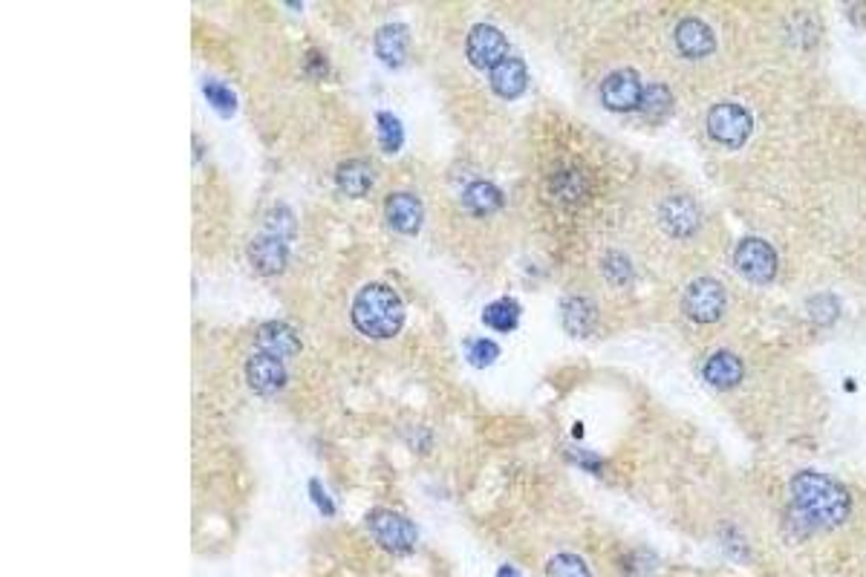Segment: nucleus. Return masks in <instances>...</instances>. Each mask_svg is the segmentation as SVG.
Returning <instances> with one entry per match:
<instances>
[{
	"mask_svg": "<svg viewBox=\"0 0 866 577\" xmlns=\"http://www.w3.org/2000/svg\"><path fill=\"white\" fill-rule=\"evenodd\" d=\"M852 497L844 485L826 474L803 470L791 479V517L805 531H835L846 523Z\"/></svg>",
	"mask_w": 866,
	"mask_h": 577,
	"instance_id": "obj_1",
	"label": "nucleus"
},
{
	"mask_svg": "<svg viewBox=\"0 0 866 577\" xmlns=\"http://www.w3.org/2000/svg\"><path fill=\"white\" fill-rule=\"evenodd\" d=\"M405 303L402 295L387 284H368L361 286L359 295L353 300L350 309V321L361 335H368L373 341H384L399 335V330L405 326Z\"/></svg>",
	"mask_w": 866,
	"mask_h": 577,
	"instance_id": "obj_2",
	"label": "nucleus"
},
{
	"mask_svg": "<svg viewBox=\"0 0 866 577\" xmlns=\"http://www.w3.org/2000/svg\"><path fill=\"white\" fill-rule=\"evenodd\" d=\"M546 193L558 202L560 208H581L590 200V170L575 159H560L549 165L544 177Z\"/></svg>",
	"mask_w": 866,
	"mask_h": 577,
	"instance_id": "obj_3",
	"label": "nucleus"
},
{
	"mask_svg": "<svg viewBox=\"0 0 866 577\" xmlns=\"http://www.w3.org/2000/svg\"><path fill=\"white\" fill-rule=\"evenodd\" d=\"M368 531L373 534V540H376L379 546H382L387 554H393V557H405V554L414 552L416 546L414 525L407 523L402 514H396V511H387V508L370 511Z\"/></svg>",
	"mask_w": 866,
	"mask_h": 577,
	"instance_id": "obj_4",
	"label": "nucleus"
},
{
	"mask_svg": "<svg viewBox=\"0 0 866 577\" xmlns=\"http://www.w3.org/2000/svg\"><path fill=\"white\" fill-rule=\"evenodd\" d=\"M752 113L731 101H722L708 113V136L725 147L745 145V138L752 136Z\"/></svg>",
	"mask_w": 866,
	"mask_h": 577,
	"instance_id": "obj_5",
	"label": "nucleus"
},
{
	"mask_svg": "<svg viewBox=\"0 0 866 577\" xmlns=\"http://www.w3.org/2000/svg\"><path fill=\"white\" fill-rule=\"evenodd\" d=\"M465 55L476 69L491 73L503 58H508L506 35H503V30H497L494 23H476V26H471V32H468Z\"/></svg>",
	"mask_w": 866,
	"mask_h": 577,
	"instance_id": "obj_6",
	"label": "nucleus"
},
{
	"mask_svg": "<svg viewBox=\"0 0 866 577\" xmlns=\"http://www.w3.org/2000/svg\"><path fill=\"white\" fill-rule=\"evenodd\" d=\"M642 96H645V87H642V78H638L636 69L622 67L610 73L601 85V101H604L606 110H615V113H633V110L642 108Z\"/></svg>",
	"mask_w": 866,
	"mask_h": 577,
	"instance_id": "obj_7",
	"label": "nucleus"
},
{
	"mask_svg": "<svg viewBox=\"0 0 866 577\" xmlns=\"http://www.w3.org/2000/svg\"><path fill=\"white\" fill-rule=\"evenodd\" d=\"M725 289L711 277H699L684 292V312L697 323H716L725 312Z\"/></svg>",
	"mask_w": 866,
	"mask_h": 577,
	"instance_id": "obj_8",
	"label": "nucleus"
},
{
	"mask_svg": "<svg viewBox=\"0 0 866 577\" xmlns=\"http://www.w3.org/2000/svg\"><path fill=\"white\" fill-rule=\"evenodd\" d=\"M245 381H249V387H252L257 396H275V392L284 390L289 376H286V367L281 358L254 349V353L245 358Z\"/></svg>",
	"mask_w": 866,
	"mask_h": 577,
	"instance_id": "obj_9",
	"label": "nucleus"
},
{
	"mask_svg": "<svg viewBox=\"0 0 866 577\" xmlns=\"http://www.w3.org/2000/svg\"><path fill=\"white\" fill-rule=\"evenodd\" d=\"M249 263H252L261 275H284L286 263H289V243H286L284 234L261 231V234L249 243Z\"/></svg>",
	"mask_w": 866,
	"mask_h": 577,
	"instance_id": "obj_10",
	"label": "nucleus"
},
{
	"mask_svg": "<svg viewBox=\"0 0 866 577\" xmlns=\"http://www.w3.org/2000/svg\"><path fill=\"white\" fill-rule=\"evenodd\" d=\"M736 269H739V275L748 277V280L766 284V280H771L777 271L775 248L768 246L766 240H757V237L743 240L739 248H736Z\"/></svg>",
	"mask_w": 866,
	"mask_h": 577,
	"instance_id": "obj_11",
	"label": "nucleus"
},
{
	"mask_svg": "<svg viewBox=\"0 0 866 577\" xmlns=\"http://www.w3.org/2000/svg\"><path fill=\"white\" fill-rule=\"evenodd\" d=\"M384 220H387V225H391L393 231H399V234H407V237H410V234H416V231L423 229L425 208L416 193L393 191L387 193V200H384Z\"/></svg>",
	"mask_w": 866,
	"mask_h": 577,
	"instance_id": "obj_12",
	"label": "nucleus"
},
{
	"mask_svg": "<svg viewBox=\"0 0 866 577\" xmlns=\"http://www.w3.org/2000/svg\"><path fill=\"white\" fill-rule=\"evenodd\" d=\"M254 346H257V353L275 355V358L284 362L289 355L300 353V335L292 323L266 321L257 326V332H254Z\"/></svg>",
	"mask_w": 866,
	"mask_h": 577,
	"instance_id": "obj_13",
	"label": "nucleus"
},
{
	"mask_svg": "<svg viewBox=\"0 0 866 577\" xmlns=\"http://www.w3.org/2000/svg\"><path fill=\"white\" fill-rule=\"evenodd\" d=\"M659 225L670 237H688L699 229V208L688 197H665L659 202Z\"/></svg>",
	"mask_w": 866,
	"mask_h": 577,
	"instance_id": "obj_14",
	"label": "nucleus"
},
{
	"mask_svg": "<svg viewBox=\"0 0 866 577\" xmlns=\"http://www.w3.org/2000/svg\"><path fill=\"white\" fill-rule=\"evenodd\" d=\"M560 318H563V326L575 339H590L595 326H599V307L587 295H569L560 303Z\"/></svg>",
	"mask_w": 866,
	"mask_h": 577,
	"instance_id": "obj_15",
	"label": "nucleus"
},
{
	"mask_svg": "<svg viewBox=\"0 0 866 577\" xmlns=\"http://www.w3.org/2000/svg\"><path fill=\"white\" fill-rule=\"evenodd\" d=\"M460 202L462 208H468L474 217H489V214H497L500 208L506 206V197H503V191H500L491 179L474 177L462 185Z\"/></svg>",
	"mask_w": 866,
	"mask_h": 577,
	"instance_id": "obj_16",
	"label": "nucleus"
},
{
	"mask_svg": "<svg viewBox=\"0 0 866 577\" xmlns=\"http://www.w3.org/2000/svg\"><path fill=\"white\" fill-rule=\"evenodd\" d=\"M489 76H491V90L497 92V96H503V99H517V96L526 90V85H529V69H526L523 58H517V55L503 58L497 67L491 69Z\"/></svg>",
	"mask_w": 866,
	"mask_h": 577,
	"instance_id": "obj_17",
	"label": "nucleus"
},
{
	"mask_svg": "<svg viewBox=\"0 0 866 577\" xmlns=\"http://www.w3.org/2000/svg\"><path fill=\"white\" fill-rule=\"evenodd\" d=\"M673 41L679 46V53L688 55V58H705L713 49L711 26L705 21H699V18H688V21L676 23Z\"/></svg>",
	"mask_w": 866,
	"mask_h": 577,
	"instance_id": "obj_18",
	"label": "nucleus"
},
{
	"mask_svg": "<svg viewBox=\"0 0 866 577\" xmlns=\"http://www.w3.org/2000/svg\"><path fill=\"white\" fill-rule=\"evenodd\" d=\"M407 46H410V32L405 23L393 21L376 32V55L387 67H402L407 58Z\"/></svg>",
	"mask_w": 866,
	"mask_h": 577,
	"instance_id": "obj_19",
	"label": "nucleus"
},
{
	"mask_svg": "<svg viewBox=\"0 0 866 577\" xmlns=\"http://www.w3.org/2000/svg\"><path fill=\"white\" fill-rule=\"evenodd\" d=\"M336 182L347 197H364L376 182V170L368 159H344L336 168Z\"/></svg>",
	"mask_w": 866,
	"mask_h": 577,
	"instance_id": "obj_20",
	"label": "nucleus"
},
{
	"mask_svg": "<svg viewBox=\"0 0 866 577\" xmlns=\"http://www.w3.org/2000/svg\"><path fill=\"white\" fill-rule=\"evenodd\" d=\"M705 378L713 387L728 390V387L739 385V378H743V364H739V358H736L734 353H725V349H722V353L711 355L705 362Z\"/></svg>",
	"mask_w": 866,
	"mask_h": 577,
	"instance_id": "obj_21",
	"label": "nucleus"
},
{
	"mask_svg": "<svg viewBox=\"0 0 866 577\" xmlns=\"http://www.w3.org/2000/svg\"><path fill=\"white\" fill-rule=\"evenodd\" d=\"M520 318H523V309H520V303H517V300L514 298H497V300H491L489 307L483 309V323L485 326H491V330H497V332H512V330H517V323H520Z\"/></svg>",
	"mask_w": 866,
	"mask_h": 577,
	"instance_id": "obj_22",
	"label": "nucleus"
},
{
	"mask_svg": "<svg viewBox=\"0 0 866 577\" xmlns=\"http://www.w3.org/2000/svg\"><path fill=\"white\" fill-rule=\"evenodd\" d=\"M544 577H592V569L581 554L555 552L544 563Z\"/></svg>",
	"mask_w": 866,
	"mask_h": 577,
	"instance_id": "obj_23",
	"label": "nucleus"
},
{
	"mask_svg": "<svg viewBox=\"0 0 866 577\" xmlns=\"http://www.w3.org/2000/svg\"><path fill=\"white\" fill-rule=\"evenodd\" d=\"M601 275H604V280L610 286H627L633 284L636 269H633V263H629V257L624 252H606L604 257H601Z\"/></svg>",
	"mask_w": 866,
	"mask_h": 577,
	"instance_id": "obj_24",
	"label": "nucleus"
},
{
	"mask_svg": "<svg viewBox=\"0 0 866 577\" xmlns=\"http://www.w3.org/2000/svg\"><path fill=\"white\" fill-rule=\"evenodd\" d=\"M376 127H379V136H382L384 151L396 154L402 147V142H405V131H402L399 119H396L391 110H382V113H376Z\"/></svg>",
	"mask_w": 866,
	"mask_h": 577,
	"instance_id": "obj_25",
	"label": "nucleus"
},
{
	"mask_svg": "<svg viewBox=\"0 0 866 577\" xmlns=\"http://www.w3.org/2000/svg\"><path fill=\"white\" fill-rule=\"evenodd\" d=\"M670 92H667V87L661 85H650L645 87V96H642V113L650 115V119H659V115H667L670 113Z\"/></svg>",
	"mask_w": 866,
	"mask_h": 577,
	"instance_id": "obj_26",
	"label": "nucleus"
},
{
	"mask_svg": "<svg viewBox=\"0 0 866 577\" xmlns=\"http://www.w3.org/2000/svg\"><path fill=\"white\" fill-rule=\"evenodd\" d=\"M465 355H468V362L474 364V367L485 369L500 358V346H497V341H491V339H474V341H468Z\"/></svg>",
	"mask_w": 866,
	"mask_h": 577,
	"instance_id": "obj_27",
	"label": "nucleus"
},
{
	"mask_svg": "<svg viewBox=\"0 0 866 577\" xmlns=\"http://www.w3.org/2000/svg\"><path fill=\"white\" fill-rule=\"evenodd\" d=\"M206 96H208V101H211V104H215L217 110H222V113H231V110L238 108V99H234V92L229 90V87H222V85H208L206 87Z\"/></svg>",
	"mask_w": 866,
	"mask_h": 577,
	"instance_id": "obj_28",
	"label": "nucleus"
},
{
	"mask_svg": "<svg viewBox=\"0 0 866 577\" xmlns=\"http://www.w3.org/2000/svg\"><path fill=\"white\" fill-rule=\"evenodd\" d=\"M309 497H313V500L318 502V506H321L324 511H327V514H330V511H332V502H330V497H327V493L321 491V485H318V482L309 485Z\"/></svg>",
	"mask_w": 866,
	"mask_h": 577,
	"instance_id": "obj_29",
	"label": "nucleus"
},
{
	"mask_svg": "<svg viewBox=\"0 0 866 577\" xmlns=\"http://www.w3.org/2000/svg\"><path fill=\"white\" fill-rule=\"evenodd\" d=\"M500 577H517V572H514L512 566H503V569H500Z\"/></svg>",
	"mask_w": 866,
	"mask_h": 577,
	"instance_id": "obj_30",
	"label": "nucleus"
}]
</instances>
